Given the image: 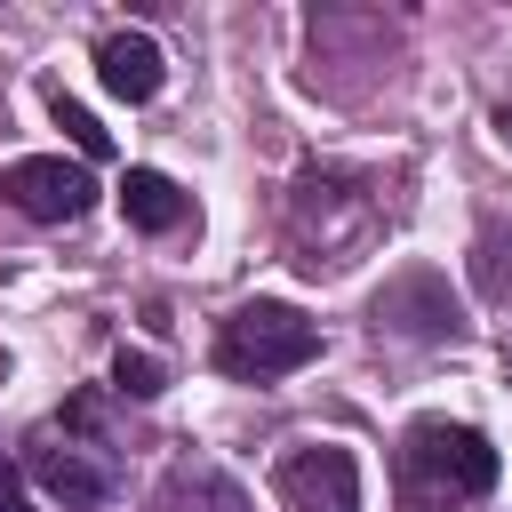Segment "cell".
Returning <instances> with one entry per match:
<instances>
[{
    "label": "cell",
    "instance_id": "1",
    "mask_svg": "<svg viewBox=\"0 0 512 512\" xmlns=\"http://www.w3.org/2000/svg\"><path fill=\"white\" fill-rule=\"evenodd\" d=\"M496 488V448L488 432L472 424H448V416H424L408 424L400 440V504L408 512H448V504H472Z\"/></svg>",
    "mask_w": 512,
    "mask_h": 512
},
{
    "label": "cell",
    "instance_id": "2",
    "mask_svg": "<svg viewBox=\"0 0 512 512\" xmlns=\"http://www.w3.org/2000/svg\"><path fill=\"white\" fill-rule=\"evenodd\" d=\"M304 360H320V320H304L296 304L256 296L216 328V368L240 376V384H272V376H288Z\"/></svg>",
    "mask_w": 512,
    "mask_h": 512
},
{
    "label": "cell",
    "instance_id": "3",
    "mask_svg": "<svg viewBox=\"0 0 512 512\" xmlns=\"http://www.w3.org/2000/svg\"><path fill=\"white\" fill-rule=\"evenodd\" d=\"M288 232L304 248V264H344V248H360L376 232V200L352 184V176H328V168H304L296 192H288Z\"/></svg>",
    "mask_w": 512,
    "mask_h": 512
},
{
    "label": "cell",
    "instance_id": "4",
    "mask_svg": "<svg viewBox=\"0 0 512 512\" xmlns=\"http://www.w3.org/2000/svg\"><path fill=\"white\" fill-rule=\"evenodd\" d=\"M272 480H280L288 512H360V464H352V448H328V440L288 448Z\"/></svg>",
    "mask_w": 512,
    "mask_h": 512
},
{
    "label": "cell",
    "instance_id": "5",
    "mask_svg": "<svg viewBox=\"0 0 512 512\" xmlns=\"http://www.w3.org/2000/svg\"><path fill=\"white\" fill-rule=\"evenodd\" d=\"M0 200L16 208V216H32V224H72L88 200H96V184H88V168H72V160H8L0 168Z\"/></svg>",
    "mask_w": 512,
    "mask_h": 512
},
{
    "label": "cell",
    "instance_id": "6",
    "mask_svg": "<svg viewBox=\"0 0 512 512\" xmlns=\"http://www.w3.org/2000/svg\"><path fill=\"white\" fill-rule=\"evenodd\" d=\"M24 472L56 496V504H104L112 496V464H96V456H80L72 440H56V432H32V448H24Z\"/></svg>",
    "mask_w": 512,
    "mask_h": 512
},
{
    "label": "cell",
    "instance_id": "7",
    "mask_svg": "<svg viewBox=\"0 0 512 512\" xmlns=\"http://www.w3.org/2000/svg\"><path fill=\"white\" fill-rule=\"evenodd\" d=\"M376 328H400V336H456V304L432 272H400L384 296H376Z\"/></svg>",
    "mask_w": 512,
    "mask_h": 512
},
{
    "label": "cell",
    "instance_id": "8",
    "mask_svg": "<svg viewBox=\"0 0 512 512\" xmlns=\"http://www.w3.org/2000/svg\"><path fill=\"white\" fill-rule=\"evenodd\" d=\"M96 80H104L120 104H144V96H160V80H168V56H160L144 32H112V40L96 48Z\"/></svg>",
    "mask_w": 512,
    "mask_h": 512
},
{
    "label": "cell",
    "instance_id": "9",
    "mask_svg": "<svg viewBox=\"0 0 512 512\" xmlns=\"http://www.w3.org/2000/svg\"><path fill=\"white\" fill-rule=\"evenodd\" d=\"M152 512H256V504H248V488H240L232 472H216V464L192 456V464H168Z\"/></svg>",
    "mask_w": 512,
    "mask_h": 512
},
{
    "label": "cell",
    "instance_id": "10",
    "mask_svg": "<svg viewBox=\"0 0 512 512\" xmlns=\"http://www.w3.org/2000/svg\"><path fill=\"white\" fill-rule=\"evenodd\" d=\"M120 216H128L136 232H176V224L192 216V200H184L160 168H128V176H120Z\"/></svg>",
    "mask_w": 512,
    "mask_h": 512
},
{
    "label": "cell",
    "instance_id": "11",
    "mask_svg": "<svg viewBox=\"0 0 512 512\" xmlns=\"http://www.w3.org/2000/svg\"><path fill=\"white\" fill-rule=\"evenodd\" d=\"M472 280H480V296H512V224H480Z\"/></svg>",
    "mask_w": 512,
    "mask_h": 512
},
{
    "label": "cell",
    "instance_id": "12",
    "mask_svg": "<svg viewBox=\"0 0 512 512\" xmlns=\"http://www.w3.org/2000/svg\"><path fill=\"white\" fill-rule=\"evenodd\" d=\"M48 120H56V128H64L72 144H80V160H104V152H112V128H104V120H96L88 104H72L64 88H48Z\"/></svg>",
    "mask_w": 512,
    "mask_h": 512
},
{
    "label": "cell",
    "instance_id": "13",
    "mask_svg": "<svg viewBox=\"0 0 512 512\" xmlns=\"http://www.w3.org/2000/svg\"><path fill=\"white\" fill-rule=\"evenodd\" d=\"M160 384H168V368H160L152 352H120V360H112V392H128V400H152Z\"/></svg>",
    "mask_w": 512,
    "mask_h": 512
},
{
    "label": "cell",
    "instance_id": "14",
    "mask_svg": "<svg viewBox=\"0 0 512 512\" xmlns=\"http://www.w3.org/2000/svg\"><path fill=\"white\" fill-rule=\"evenodd\" d=\"M0 512H32V496H24V480H16V464H0Z\"/></svg>",
    "mask_w": 512,
    "mask_h": 512
},
{
    "label": "cell",
    "instance_id": "15",
    "mask_svg": "<svg viewBox=\"0 0 512 512\" xmlns=\"http://www.w3.org/2000/svg\"><path fill=\"white\" fill-rule=\"evenodd\" d=\"M496 136H504V144H512V104H504V112H496Z\"/></svg>",
    "mask_w": 512,
    "mask_h": 512
}]
</instances>
